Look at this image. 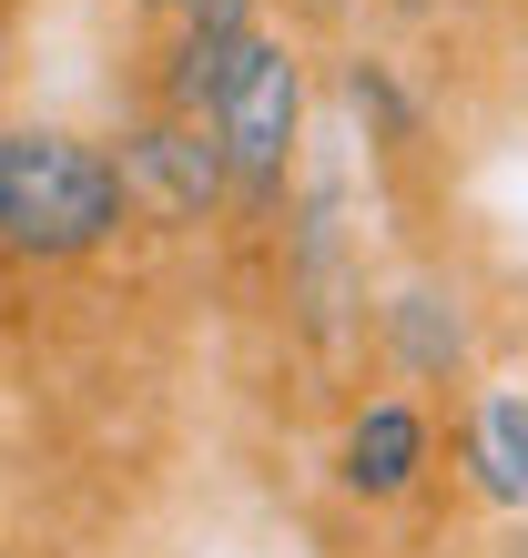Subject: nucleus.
<instances>
[{
  "instance_id": "9",
  "label": "nucleus",
  "mask_w": 528,
  "mask_h": 558,
  "mask_svg": "<svg viewBox=\"0 0 528 558\" xmlns=\"http://www.w3.org/2000/svg\"><path fill=\"white\" fill-rule=\"evenodd\" d=\"M143 11H183V0H143Z\"/></svg>"
},
{
  "instance_id": "11",
  "label": "nucleus",
  "mask_w": 528,
  "mask_h": 558,
  "mask_svg": "<svg viewBox=\"0 0 528 558\" xmlns=\"http://www.w3.org/2000/svg\"><path fill=\"white\" fill-rule=\"evenodd\" d=\"M407 11H417V0H407Z\"/></svg>"
},
{
  "instance_id": "1",
  "label": "nucleus",
  "mask_w": 528,
  "mask_h": 558,
  "mask_svg": "<svg viewBox=\"0 0 528 558\" xmlns=\"http://www.w3.org/2000/svg\"><path fill=\"white\" fill-rule=\"evenodd\" d=\"M132 214V183L103 143L51 133V122H0V254L31 265H72L112 244Z\"/></svg>"
},
{
  "instance_id": "6",
  "label": "nucleus",
  "mask_w": 528,
  "mask_h": 558,
  "mask_svg": "<svg viewBox=\"0 0 528 558\" xmlns=\"http://www.w3.org/2000/svg\"><path fill=\"white\" fill-rule=\"evenodd\" d=\"M468 477L528 518V386H488V407L468 426Z\"/></svg>"
},
{
  "instance_id": "10",
  "label": "nucleus",
  "mask_w": 528,
  "mask_h": 558,
  "mask_svg": "<svg viewBox=\"0 0 528 558\" xmlns=\"http://www.w3.org/2000/svg\"><path fill=\"white\" fill-rule=\"evenodd\" d=\"M315 11H336V0H315Z\"/></svg>"
},
{
  "instance_id": "2",
  "label": "nucleus",
  "mask_w": 528,
  "mask_h": 558,
  "mask_svg": "<svg viewBox=\"0 0 528 558\" xmlns=\"http://www.w3.org/2000/svg\"><path fill=\"white\" fill-rule=\"evenodd\" d=\"M214 143H224V173H235V204L275 214L285 173H295V143H305V51L295 41H275V31L244 41V61L214 92Z\"/></svg>"
},
{
  "instance_id": "8",
  "label": "nucleus",
  "mask_w": 528,
  "mask_h": 558,
  "mask_svg": "<svg viewBox=\"0 0 528 558\" xmlns=\"http://www.w3.org/2000/svg\"><path fill=\"white\" fill-rule=\"evenodd\" d=\"M0 72H11V21H0Z\"/></svg>"
},
{
  "instance_id": "5",
  "label": "nucleus",
  "mask_w": 528,
  "mask_h": 558,
  "mask_svg": "<svg viewBox=\"0 0 528 558\" xmlns=\"http://www.w3.org/2000/svg\"><path fill=\"white\" fill-rule=\"evenodd\" d=\"M336 468H346L356 498H407V487L427 477V416H417V397H367L356 426H346Z\"/></svg>"
},
{
  "instance_id": "7",
  "label": "nucleus",
  "mask_w": 528,
  "mask_h": 558,
  "mask_svg": "<svg viewBox=\"0 0 528 558\" xmlns=\"http://www.w3.org/2000/svg\"><path fill=\"white\" fill-rule=\"evenodd\" d=\"M488 558H528V518H508V538L488 548Z\"/></svg>"
},
{
  "instance_id": "4",
  "label": "nucleus",
  "mask_w": 528,
  "mask_h": 558,
  "mask_svg": "<svg viewBox=\"0 0 528 558\" xmlns=\"http://www.w3.org/2000/svg\"><path fill=\"white\" fill-rule=\"evenodd\" d=\"M254 31H264L254 0H183V31H173V51H163V112L214 122V92H224V72L244 61Z\"/></svg>"
},
{
  "instance_id": "3",
  "label": "nucleus",
  "mask_w": 528,
  "mask_h": 558,
  "mask_svg": "<svg viewBox=\"0 0 528 558\" xmlns=\"http://www.w3.org/2000/svg\"><path fill=\"white\" fill-rule=\"evenodd\" d=\"M122 183H132V204L163 214V223H204L224 193H235L214 122H183V112H153L143 133L122 143Z\"/></svg>"
}]
</instances>
